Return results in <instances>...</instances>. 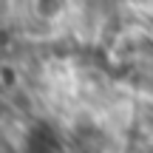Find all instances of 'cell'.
<instances>
[{
    "mask_svg": "<svg viewBox=\"0 0 153 153\" xmlns=\"http://www.w3.org/2000/svg\"><path fill=\"white\" fill-rule=\"evenodd\" d=\"M23 153H62V139L48 122H37L23 139Z\"/></svg>",
    "mask_w": 153,
    "mask_h": 153,
    "instance_id": "obj_1",
    "label": "cell"
},
{
    "mask_svg": "<svg viewBox=\"0 0 153 153\" xmlns=\"http://www.w3.org/2000/svg\"><path fill=\"white\" fill-rule=\"evenodd\" d=\"M68 9V0H34V11L43 20H57Z\"/></svg>",
    "mask_w": 153,
    "mask_h": 153,
    "instance_id": "obj_2",
    "label": "cell"
}]
</instances>
